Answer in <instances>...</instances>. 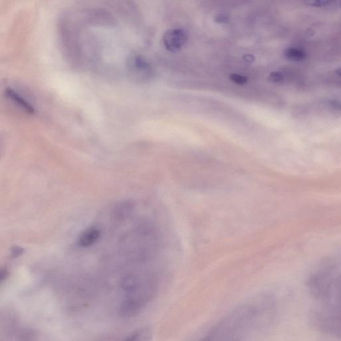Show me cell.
Returning a JSON list of instances; mask_svg holds the SVG:
<instances>
[{"label": "cell", "mask_w": 341, "mask_h": 341, "mask_svg": "<svg viewBox=\"0 0 341 341\" xmlns=\"http://www.w3.org/2000/svg\"><path fill=\"white\" fill-rule=\"evenodd\" d=\"M340 275L339 264L326 260L310 275L308 286L314 299L321 304L317 310L340 312Z\"/></svg>", "instance_id": "cell-1"}, {"label": "cell", "mask_w": 341, "mask_h": 341, "mask_svg": "<svg viewBox=\"0 0 341 341\" xmlns=\"http://www.w3.org/2000/svg\"><path fill=\"white\" fill-rule=\"evenodd\" d=\"M257 308L243 305L227 314L201 341H245L254 325Z\"/></svg>", "instance_id": "cell-2"}, {"label": "cell", "mask_w": 341, "mask_h": 341, "mask_svg": "<svg viewBox=\"0 0 341 341\" xmlns=\"http://www.w3.org/2000/svg\"><path fill=\"white\" fill-rule=\"evenodd\" d=\"M36 331L21 325L16 312L0 308V341H36Z\"/></svg>", "instance_id": "cell-3"}, {"label": "cell", "mask_w": 341, "mask_h": 341, "mask_svg": "<svg viewBox=\"0 0 341 341\" xmlns=\"http://www.w3.org/2000/svg\"><path fill=\"white\" fill-rule=\"evenodd\" d=\"M127 74L136 83L144 84L151 81L153 71L151 65L143 56L134 54L128 58Z\"/></svg>", "instance_id": "cell-4"}, {"label": "cell", "mask_w": 341, "mask_h": 341, "mask_svg": "<svg viewBox=\"0 0 341 341\" xmlns=\"http://www.w3.org/2000/svg\"><path fill=\"white\" fill-rule=\"evenodd\" d=\"M188 41V34L185 30L180 28H173L167 30L163 37L165 47L169 51H179Z\"/></svg>", "instance_id": "cell-5"}, {"label": "cell", "mask_w": 341, "mask_h": 341, "mask_svg": "<svg viewBox=\"0 0 341 341\" xmlns=\"http://www.w3.org/2000/svg\"><path fill=\"white\" fill-rule=\"evenodd\" d=\"M5 94L10 101H12L15 105H17L18 107L23 109L26 113L29 114H35V108L33 106L27 101V100L21 97L20 94L16 92L12 88H7L5 90Z\"/></svg>", "instance_id": "cell-6"}, {"label": "cell", "mask_w": 341, "mask_h": 341, "mask_svg": "<svg viewBox=\"0 0 341 341\" xmlns=\"http://www.w3.org/2000/svg\"><path fill=\"white\" fill-rule=\"evenodd\" d=\"M100 237V231L95 227H90L80 234L78 239L77 243L82 247L92 246L97 242Z\"/></svg>", "instance_id": "cell-7"}, {"label": "cell", "mask_w": 341, "mask_h": 341, "mask_svg": "<svg viewBox=\"0 0 341 341\" xmlns=\"http://www.w3.org/2000/svg\"><path fill=\"white\" fill-rule=\"evenodd\" d=\"M152 337L153 332L151 329L145 327L135 331L124 341H151Z\"/></svg>", "instance_id": "cell-8"}, {"label": "cell", "mask_w": 341, "mask_h": 341, "mask_svg": "<svg viewBox=\"0 0 341 341\" xmlns=\"http://www.w3.org/2000/svg\"><path fill=\"white\" fill-rule=\"evenodd\" d=\"M284 56L287 60L294 62H301L306 58V53L304 50L297 47H288L284 50Z\"/></svg>", "instance_id": "cell-9"}, {"label": "cell", "mask_w": 341, "mask_h": 341, "mask_svg": "<svg viewBox=\"0 0 341 341\" xmlns=\"http://www.w3.org/2000/svg\"><path fill=\"white\" fill-rule=\"evenodd\" d=\"M230 80L233 83L243 86V85L246 84L248 82V78L245 77L244 75L237 74V73H232L229 76Z\"/></svg>", "instance_id": "cell-10"}, {"label": "cell", "mask_w": 341, "mask_h": 341, "mask_svg": "<svg viewBox=\"0 0 341 341\" xmlns=\"http://www.w3.org/2000/svg\"><path fill=\"white\" fill-rule=\"evenodd\" d=\"M333 2L325 1V0H317L314 2H305V4L308 6H312V7H327L331 5Z\"/></svg>", "instance_id": "cell-11"}, {"label": "cell", "mask_w": 341, "mask_h": 341, "mask_svg": "<svg viewBox=\"0 0 341 341\" xmlns=\"http://www.w3.org/2000/svg\"><path fill=\"white\" fill-rule=\"evenodd\" d=\"M269 79L275 83H279V82L283 81L284 75L279 71H273L269 74Z\"/></svg>", "instance_id": "cell-12"}, {"label": "cell", "mask_w": 341, "mask_h": 341, "mask_svg": "<svg viewBox=\"0 0 341 341\" xmlns=\"http://www.w3.org/2000/svg\"><path fill=\"white\" fill-rule=\"evenodd\" d=\"M23 253H24V249L22 247L17 246V245H15L11 248V257L12 258H16L20 257Z\"/></svg>", "instance_id": "cell-13"}, {"label": "cell", "mask_w": 341, "mask_h": 341, "mask_svg": "<svg viewBox=\"0 0 341 341\" xmlns=\"http://www.w3.org/2000/svg\"><path fill=\"white\" fill-rule=\"evenodd\" d=\"M229 21V17L225 15L219 14L215 17V21L217 23H225Z\"/></svg>", "instance_id": "cell-14"}, {"label": "cell", "mask_w": 341, "mask_h": 341, "mask_svg": "<svg viewBox=\"0 0 341 341\" xmlns=\"http://www.w3.org/2000/svg\"><path fill=\"white\" fill-rule=\"evenodd\" d=\"M8 275V271L6 268L0 269V283L6 279Z\"/></svg>", "instance_id": "cell-15"}, {"label": "cell", "mask_w": 341, "mask_h": 341, "mask_svg": "<svg viewBox=\"0 0 341 341\" xmlns=\"http://www.w3.org/2000/svg\"><path fill=\"white\" fill-rule=\"evenodd\" d=\"M243 60L247 63H252L255 60V58L253 57V55H251V54H246V55L243 56Z\"/></svg>", "instance_id": "cell-16"}]
</instances>
